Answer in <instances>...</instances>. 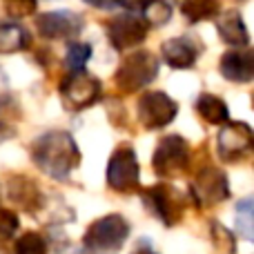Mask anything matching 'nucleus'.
Returning <instances> with one entry per match:
<instances>
[{"label":"nucleus","instance_id":"9","mask_svg":"<svg viewBox=\"0 0 254 254\" xmlns=\"http://www.w3.org/2000/svg\"><path fill=\"white\" fill-rule=\"evenodd\" d=\"M192 196L196 205H216L230 196L228 176L214 165H205L196 172L192 181Z\"/></svg>","mask_w":254,"mask_h":254},{"label":"nucleus","instance_id":"15","mask_svg":"<svg viewBox=\"0 0 254 254\" xmlns=\"http://www.w3.org/2000/svg\"><path fill=\"white\" fill-rule=\"evenodd\" d=\"M7 194L16 205H20L22 210H27V212H34L43 205V194H40L38 185L22 174H13L11 179H9Z\"/></svg>","mask_w":254,"mask_h":254},{"label":"nucleus","instance_id":"10","mask_svg":"<svg viewBox=\"0 0 254 254\" xmlns=\"http://www.w3.org/2000/svg\"><path fill=\"white\" fill-rule=\"evenodd\" d=\"M149 34V25L138 16V13H119L107 22V36L114 49L125 52L136 45H140Z\"/></svg>","mask_w":254,"mask_h":254},{"label":"nucleus","instance_id":"18","mask_svg":"<svg viewBox=\"0 0 254 254\" xmlns=\"http://www.w3.org/2000/svg\"><path fill=\"white\" fill-rule=\"evenodd\" d=\"M31 43L27 29L16 22H0V54H16L27 49Z\"/></svg>","mask_w":254,"mask_h":254},{"label":"nucleus","instance_id":"6","mask_svg":"<svg viewBox=\"0 0 254 254\" xmlns=\"http://www.w3.org/2000/svg\"><path fill=\"white\" fill-rule=\"evenodd\" d=\"M101 80L87 71H69L61 83V98L67 110L80 112L94 105L101 96Z\"/></svg>","mask_w":254,"mask_h":254},{"label":"nucleus","instance_id":"13","mask_svg":"<svg viewBox=\"0 0 254 254\" xmlns=\"http://www.w3.org/2000/svg\"><path fill=\"white\" fill-rule=\"evenodd\" d=\"M203 52V45H198L194 38L183 36V38H170L161 45L163 61L172 67V69H190L196 63L198 54Z\"/></svg>","mask_w":254,"mask_h":254},{"label":"nucleus","instance_id":"5","mask_svg":"<svg viewBox=\"0 0 254 254\" xmlns=\"http://www.w3.org/2000/svg\"><path fill=\"white\" fill-rule=\"evenodd\" d=\"M143 201L165 225L181 223L185 214V196L181 190L172 188L167 183H158L152 188L143 190Z\"/></svg>","mask_w":254,"mask_h":254},{"label":"nucleus","instance_id":"28","mask_svg":"<svg viewBox=\"0 0 254 254\" xmlns=\"http://www.w3.org/2000/svg\"><path fill=\"white\" fill-rule=\"evenodd\" d=\"M83 2L92 4L96 9H105V11H112V9H119L123 4V0H83Z\"/></svg>","mask_w":254,"mask_h":254},{"label":"nucleus","instance_id":"2","mask_svg":"<svg viewBox=\"0 0 254 254\" xmlns=\"http://www.w3.org/2000/svg\"><path fill=\"white\" fill-rule=\"evenodd\" d=\"M158 74V61L154 54L147 49H138L131 52L129 56L121 63L119 71H116V87L123 94H134L149 85Z\"/></svg>","mask_w":254,"mask_h":254},{"label":"nucleus","instance_id":"14","mask_svg":"<svg viewBox=\"0 0 254 254\" xmlns=\"http://www.w3.org/2000/svg\"><path fill=\"white\" fill-rule=\"evenodd\" d=\"M219 69L232 83H250L254 78V52L250 47L230 49L221 58Z\"/></svg>","mask_w":254,"mask_h":254},{"label":"nucleus","instance_id":"26","mask_svg":"<svg viewBox=\"0 0 254 254\" xmlns=\"http://www.w3.org/2000/svg\"><path fill=\"white\" fill-rule=\"evenodd\" d=\"M18 232V216L11 210H0V243L9 241Z\"/></svg>","mask_w":254,"mask_h":254},{"label":"nucleus","instance_id":"21","mask_svg":"<svg viewBox=\"0 0 254 254\" xmlns=\"http://www.w3.org/2000/svg\"><path fill=\"white\" fill-rule=\"evenodd\" d=\"M89 56H92V47L87 43H71L67 47V56H65V65L69 71H85Z\"/></svg>","mask_w":254,"mask_h":254},{"label":"nucleus","instance_id":"31","mask_svg":"<svg viewBox=\"0 0 254 254\" xmlns=\"http://www.w3.org/2000/svg\"><path fill=\"white\" fill-rule=\"evenodd\" d=\"M67 254H96V252H85V250H76V252H67Z\"/></svg>","mask_w":254,"mask_h":254},{"label":"nucleus","instance_id":"25","mask_svg":"<svg viewBox=\"0 0 254 254\" xmlns=\"http://www.w3.org/2000/svg\"><path fill=\"white\" fill-rule=\"evenodd\" d=\"M4 9L11 18H25L36 13V0H4Z\"/></svg>","mask_w":254,"mask_h":254},{"label":"nucleus","instance_id":"11","mask_svg":"<svg viewBox=\"0 0 254 254\" xmlns=\"http://www.w3.org/2000/svg\"><path fill=\"white\" fill-rule=\"evenodd\" d=\"M176 103L165 92H147L138 101V121L145 129H161L176 119Z\"/></svg>","mask_w":254,"mask_h":254},{"label":"nucleus","instance_id":"12","mask_svg":"<svg viewBox=\"0 0 254 254\" xmlns=\"http://www.w3.org/2000/svg\"><path fill=\"white\" fill-rule=\"evenodd\" d=\"M83 27H85L83 16H78L74 11H67V9L47 11L36 18V29L40 31L43 38H49V40L74 38V36H78L83 31Z\"/></svg>","mask_w":254,"mask_h":254},{"label":"nucleus","instance_id":"20","mask_svg":"<svg viewBox=\"0 0 254 254\" xmlns=\"http://www.w3.org/2000/svg\"><path fill=\"white\" fill-rule=\"evenodd\" d=\"M140 13H143L140 18H143L149 27H158V25H165V22L170 20L172 4L165 2V0H152V2H149Z\"/></svg>","mask_w":254,"mask_h":254},{"label":"nucleus","instance_id":"1","mask_svg":"<svg viewBox=\"0 0 254 254\" xmlns=\"http://www.w3.org/2000/svg\"><path fill=\"white\" fill-rule=\"evenodd\" d=\"M31 158L49 179L67 181L80 163V149L71 134L63 129H52L36 138L31 147Z\"/></svg>","mask_w":254,"mask_h":254},{"label":"nucleus","instance_id":"23","mask_svg":"<svg viewBox=\"0 0 254 254\" xmlns=\"http://www.w3.org/2000/svg\"><path fill=\"white\" fill-rule=\"evenodd\" d=\"M210 232H212V241H214V248L223 254H234L237 252V239L230 232L225 225H221L219 221H212L210 223Z\"/></svg>","mask_w":254,"mask_h":254},{"label":"nucleus","instance_id":"4","mask_svg":"<svg viewBox=\"0 0 254 254\" xmlns=\"http://www.w3.org/2000/svg\"><path fill=\"white\" fill-rule=\"evenodd\" d=\"M190 158L192 156H190L188 140L179 134H170L158 140L156 149H154L152 165L158 176L172 179V176H181L183 172H188Z\"/></svg>","mask_w":254,"mask_h":254},{"label":"nucleus","instance_id":"29","mask_svg":"<svg viewBox=\"0 0 254 254\" xmlns=\"http://www.w3.org/2000/svg\"><path fill=\"white\" fill-rule=\"evenodd\" d=\"M149 2H152V0H123V4H121V7L127 9L129 13H140Z\"/></svg>","mask_w":254,"mask_h":254},{"label":"nucleus","instance_id":"30","mask_svg":"<svg viewBox=\"0 0 254 254\" xmlns=\"http://www.w3.org/2000/svg\"><path fill=\"white\" fill-rule=\"evenodd\" d=\"M129 254H158L156 250L152 248V243L147 241V239H140L138 243L134 246V250H131Z\"/></svg>","mask_w":254,"mask_h":254},{"label":"nucleus","instance_id":"16","mask_svg":"<svg viewBox=\"0 0 254 254\" xmlns=\"http://www.w3.org/2000/svg\"><path fill=\"white\" fill-rule=\"evenodd\" d=\"M216 31H219L221 38L228 45H232V47H248V45H250L248 27L237 9L219 13V18H216Z\"/></svg>","mask_w":254,"mask_h":254},{"label":"nucleus","instance_id":"17","mask_svg":"<svg viewBox=\"0 0 254 254\" xmlns=\"http://www.w3.org/2000/svg\"><path fill=\"white\" fill-rule=\"evenodd\" d=\"M196 112L210 125H225L230 121L228 105L223 103V98L214 96V94H201L196 98Z\"/></svg>","mask_w":254,"mask_h":254},{"label":"nucleus","instance_id":"8","mask_svg":"<svg viewBox=\"0 0 254 254\" xmlns=\"http://www.w3.org/2000/svg\"><path fill=\"white\" fill-rule=\"evenodd\" d=\"M252 143H254V134L250 125L241 123V121H234V123L228 121L221 127L219 136H216V152H219L221 161L237 163L252 152Z\"/></svg>","mask_w":254,"mask_h":254},{"label":"nucleus","instance_id":"24","mask_svg":"<svg viewBox=\"0 0 254 254\" xmlns=\"http://www.w3.org/2000/svg\"><path fill=\"white\" fill-rule=\"evenodd\" d=\"M237 232L241 234L246 241H252V198H243L237 203Z\"/></svg>","mask_w":254,"mask_h":254},{"label":"nucleus","instance_id":"27","mask_svg":"<svg viewBox=\"0 0 254 254\" xmlns=\"http://www.w3.org/2000/svg\"><path fill=\"white\" fill-rule=\"evenodd\" d=\"M9 80H7V74L2 71V67H0V112L4 110V107L9 105Z\"/></svg>","mask_w":254,"mask_h":254},{"label":"nucleus","instance_id":"3","mask_svg":"<svg viewBox=\"0 0 254 254\" xmlns=\"http://www.w3.org/2000/svg\"><path fill=\"white\" fill-rule=\"evenodd\" d=\"M129 237V223L121 214H107L94 221L83 237L89 252H112L125 246Z\"/></svg>","mask_w":254,"mask_h":254},{"label":"nucleus","instance_id":"22","mask_svg":"<svg viewBox=\"0 0 254 254\" xmlns=\"http://www.w3.org/2000/svg\"><path fill=\"white\" fill-rule=\"evenodd\" d=\"M13 254H47V241L38 232H25L16 239Z\"/></svg>","mask_w":254,"mask_h":254},{"label":"nucleus","instance_id":"19","mask_svg":"<svg viewBox=\"0 0 254 254\" xmlns=\"http://www.w3.org/2000/svg\"><path fill=\"white\" fill-rule=\"evenodd\" d=\"M179 7L185 20L192 22V25L201 20H210V18L219 16L221 11L219 0H179Z\"/></svg>","mask_w":254,"mask_h":254},{"label":"nucleus","instance_id":"7","mask_svg":"<svg viewBox=\"0 0 254 254\" xmlns=\"http://www.w3.org/2000/svg\"><path fill=\"white\" fill-rule=\"evenodd\" d=\"M138 181L140 170L134 149L127 145L116 147L114 154L110 156V163H107V185L121 194H129L138 190Z\"/></svg>","mask_w":254,"mask_h":254}]
</instances>
